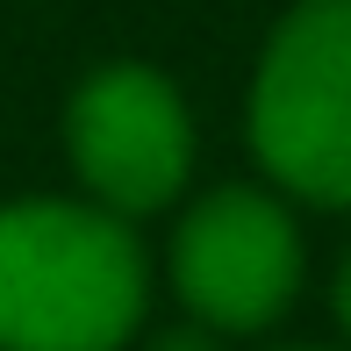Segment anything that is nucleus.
<instances>
[{
  "label": "nucleus",
  "mask_w": 351,
  "mask_h": 351,
  "mask_svg": "<svg viewBox=\"0 0 351 351\" xmlns=\"http://www.w3.org/2000/svg\"><path fill=\"white\" fill-rule=\"evenodd\" d=\"M65 158L101 208L158 215L165 201H180L186 172H194L186 93L158 65H136V58L86 72L65 101Z\"/></svg>",
  "instance_id": "3"
},
{
  "label": "nucleus",
  "mask_w": 351,
  "mask_h": 351,
  "mask_svg": "<svg viewBox=\"0 0 351 351\" xmlns=\"http://www.w3.org/2000/svg\"><path fill=\"white\" fill-rule=\"evenodd\" d=\"M151 301L130 215L101 201L0 208V351H122Z\"/></svg>",
  "instance_id": "1"
},
{
  "label": "nucleus",
  "mask_w": 351,
  "mask_h": 351,
  "mask_svg": "<svg viewBox=\"0 0 351 351\" xmlns=\"http://www.w3.org/2000/svg\"><path fill=\"white\" fill-rule=\"evenodd\" d=\"M151 351H215V330L208 323H180V330H165Z\"/></svg>",
  "instance_id": "5"
},
{
  "label": "nucleus",
  "mask_w": 351,
  "mask_h": 351,
  "mask_svg": "<svg viewBox=\"0 0 351 351\" xmlns=\"http://www.w3.org/2000/svg\"><path fill=\"white\" fill-rule=\"evenodd\" d=\"M172 294L215 337L273 330L301 294V222L265 186H215L172 230Z\"/></svg>",
  "instance_id": "4"
},
{
  "label": "nucleus",
  "mask_w": 351,
  "mask_h": 351,
  "mask_svg": "<svg viewBox=\"0 0 351 351\" xmlns=\"http://www.w3.org/2000/svg\"><path fill=\"white\" fill-rule=\"evenodd\" d=\"M330 308H337V323H344V337H351V251L337 258V280H330Z\"/></svg>",
  "instance_id": "6"
},
{
  "label": "nucleus",
  "mask_w": 351,
  "mask_h": 351,
  "mask_svg": "<svg viewBox=\"0 0 351 351\" xmlns=\"http://www.w3.org/2000/svg\"><path fill=\"white\" fill-rule=\"evenodd\" d=\"M244 130L280 194L351 208V0H294L273 22Z\"/></svg>",
  "instance_id": "2"
}]
</instances>
